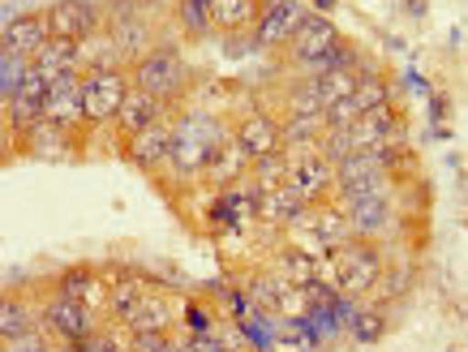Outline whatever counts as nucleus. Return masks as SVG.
<instances>
[{"mask_svg": "<svg viewBox=\"0 0 468 352\" xmlns=\"http://www.w3.org/2000/svg\"><path fill=\"white\" fill-rule=\"evenodd\" d=\"M232 142V129L211 112H185L172 121V155L168 168L181 176V181H194V176H207V164L211 155Z\"/></svg>", "mask_w": 468, "mask_h": 352, "instance_id": "nucleus-1", "label": "nucleus"}, {"mask_svg": "<svg viewBox=\"0 0 468 352\" xmlns=\"http://www.w3.org/2000/svg\"><path fill=\"white\" fill-rule=\"evenodd\" d=\"M331 267H335V288H340L344 296L374 293L387 271L378 245H374V240H361V237H353L348 245H340V250H331Z\"/></svg>", "mask_w": 468, "mask_h": 352, "instance_id": "nucleus-2", "label": "nucleus"}, {"mask_svg": "<svg viewBox=\"0 0 468 352\" xmlns=\"http://www.w3.org/2000/svg\"><path fill=\"white\" fill-rule=\"evenodd\" d=\"M129 78H133V86H143V91L159 95L164 103H172L185 91V82H189V69H185L181 52L172 43H159V48H151L146 57H138L129 65Z\"/></svg>", "mask_w": 468, "mask_h": 352, "instance_id": "nucleus-3", "label": "nucleus"}, {"mask_svg": "<svg viewBox=\"0 0 468 352\" xmlns=\"http://www.w3.org/2000/svg\"><path fill=\"white\" fill-rule=\"evenodd\" d=\"M129 91H133L129 69H86V78H82L86 125H116Z\"/></svg>", "mask_w": 468, "mask_h": 352, "instance_id": "nucleus-4", "label": "nucleus"}, {"mask_svg": "<svg viewBox=\"0 0 468 352\" xmlns=\"http://www.w3.org/2000/svg\"><path fill=\"white\" fill-rule=\"evenodd\" d=\"M48 27H52V39H73V43H86L103 35L108 22H103V9L95 0H52L48 9Z\"/></svg>", "mask_w": 468, "mask_h": 352, "instance_id": "nucleus-5", "label": "nucleus"}, {"mask_svg": "<svg viewBox=\"0 0 468 352\" xmlns=\"http://www.w3.org/2000/svg\"><path fill=\"white\" fill-rule=\"evenodd\" d=\"M335 207H344L348 224H353V237L361 240H378L396 228V202L391 194H353V197H331Z\"/></svg>", "mask_w": 468, "mask_h": 352, "instance_id": "nucleus-6", "label": "nucleus"}, {"mask_svg": "<svg viewBox=\"0 0 468 352\" xmlns=\"http://www.w3.org/2000/svg\"><path fill=\"white\" fill-rule=\"evenodd\" d=\"M39 323L52 331V336L65 344V348H73V344H82L90 331H100L95 326V305H86V301H73V296H52L48 305H43Z\"/></svg>", "mask_w": 468, "mask_h": 352, "instance_id": "nucleus-7", "label": "nucleus"}, {"mask_svg": "<svg viewBox=\"0 0 468 352\" xmlns=\"http://www.w3.org/2000/svg\"><path fill=\"white\" fill-rule=\"evenodd\" d=\"M340 48V30L331 27V17H318L310 14L305 17V27L297 30V39L288 43V52H292V65H301L305 73H318L326 65V57Z\"/></svg>", "mask_w": 468, "mask_h": 352, "instance_id": "nucleus-8", "label": "nucleus"}, {"mask_svg": "<svg viewBox=\"0 0 468 352\" xmlns=\"http://www.w3.org/2000/svg\"><path fill=\"white\" fill-rule=\"evenodd\" d=\"M305 17L310 14L301 0H267L254 27V48H288L297 39V30L305 27Z\"/></svg>", "mask_w": 468, "mask_h": 352, "instance_id": "nucleus-9", "label": "nucleus"}, {"mask_svg": "<svg viewBox=\"0 0 468 352\" xmlns=\"http://www.w3.org/2000/svg\"><path fill=\"white\" fill-rule=\"evenodd\" d=\"M288 185L297 189L310 207L318 202H331L335 197V164L323 155V151H305V155H292V168H288Z\"/></svg>", "mask_w": 468, "mask_h": 352, "instance_id": "nucleus-10", "label": "nucleus"}, {"mask_svg": "<svg viewBox=\"0 0 468 352\" xmlns=\"http://www.w3.org/2000/svg\"><path fill=\"white\" fill-rule=\"evenodd\" d=\"M82 78L86 73H65L57 82H48V103H43V121L60 129H82L86 125V103H82Z\"/></svg>", "mask_w": 468, "mask_h": 352, "instance_id": "nucleus-11", "label": "nucleus"}, {"mask_svg": "<svg viewBox=\"0 0 468 352\" xmlns=\"http://www.w3.org/2000/svg\"><path fill=\"white\" fill-rule=\"evenodd\" d=\"M232 142L241 146L250 159H262V155H275V151H284V125L267 112H245L237 125H232Z\"/></svg>", "mask_w": 468, "mask_h": 352, "instance_id": "nucleus-12", "label": "nucleus"}, {"mask_svg": "<svg viewBox=\"0 0 468 352\" xmlns=\"http://www.w3.org/2000/svg\"><path fill=\"white\" fill-rule=\"evenodd\" d=\"M168 155H172V121H159V125L125 138V159L133 168L159 172V168H168Z\"/></svg>", "mask_w": 468, "mask_h": 352, "instance_id": "nucleus-13", "label": "nucleus"}, {"mask_svg": "<svg viewBox=\"0 0 468 352\" xmlns=\"http://www.w3.org/2000/svg\"><path fill=\"white\" fill-rule=\"evenodd\" d=\"M159 121H168V103H164L159 95H151V91H143V86H133L129 99L121 103L116 133H121V138H133V133H143V129L159 125Z\"/></svg>", "mask_w": 468, "mask_h": 352, "instance_id": "nucleus-14", "label": "nucleus"}, {"mask_svg": "<svg viewBox=\"0 0 468 352\" xmlns=\"http://www.w3.org/2000/svg\"><path fill=\"white\" fill-rule=\"evenodd\" d=\"M292 228H310L318 240H326V250H340V245L353 240V224H348L344 207H335V202H318V207H310Z\"/></svg>", "mask_w": 468, "mask_h": 352, "instance_id": "nucleus-15", "label": "nucleus"}, {"mask_svg": "<svg viewBox=\"0 0 468 352\" xmlns=\"http://www.w3.org/2000/svg\"><path fill=\"white\" fill-rule=\"evenodd\" d=\"M305 211H310V202H305V197H301L288 181L258 194V219H262V224H271V228H292Z\"/></svg>", "mask_w": 468, "mask_h": 352, "instance_id": "nucleus-16", "label": "nucleus"}, {"mask_svg": "<svg viewBox=\"0 0 468 352\" xmlns=\"http://www.w3.org/2000/svg\"><path fill=\"white\" fill-rule=\"evenodd\" d=\"M30 69L43 73L48 82H57V78H65V73H86L82 65V43H73V39H48L30 57Z\"/></svg>", "mask_w": 468, "mask_h": 352, "instance_id": "nucleus-17", "label": "nucleus"}, {"mask_svg": "<svg viewBox=\"0 0 468 352\" xmlns=\"http://www.w3.org/2000/svg\"><path fill=\"white\" fill-rule=\"evenodd\" d=\"M52 39V27H48V14H17L14 22H5V48L9 52H22V57H35L43 43Z\"/></svg>", "mask_w": 468, "mask_h": 352, "instance_id": "nucleus-18", "label": "nucleus"}, {"mask_svg": "<svg viewBox=\"0 0 468 352\" xmlns=\"http://www.w3.org/2000/svg\"><path fill=\"white\" fill-rule=\"evenodd\" d=\"M323 271H326V258L305 254V250H297L292 240H288L284 250L275 254V275H284V280L297 283V288H310V283H318V280H323Z\"/></svg>", "mask_w": 468, "mask_h": 352, "instance_id": "nucleus-19", "label": "nucleus"}, {"mask_svg": "<svg viewBox=\"0 0 468 352\" xmlns=\"http://www.w3.org/2000/svg\"><path fill=\"white\" fill-rule=\"evenodd\" d=\"M262 5L267 0H211V27L224 30V35L254 30L258 17H262Z\"/></svg>", "mask_w": 468, "mask_h": 352, "instance_id": "nucleus-20", "label": "nucleus"}, {"mask_svg": "<svg viewBox=\"0 0 468 352\" xmlns=\"http://www.w3.org/2000/svg\"><path fill=\"white\" fill-rule=\"evenodd\" d=\"M245 176H250V155H245L237 142H224L211 155V164H207V181L219 185V189H232V185H241Z\"/></svg>", "mask_w": 468, "mask_h": 352, "instance_id": "nucleus-21", "label": "nucleus"}, {"mask_svg": "<svg viewBox=\"0 0 468 352\" xmlns=\"http://www.w3.org/2000/svg\"><path fill=\"white\" fill-rule=\"evenodd\" d=\"M366 69V65H361ZM361 69H326V73H310L314 95L323 99V108H335L344 99L356 95V82H361Z\"/></svg>", "mask_w": 468, "mask_h": 352, "instance_id": "nucleus-22", "label": "nucleus"}, {"mask_svg": "<svg viewBox=\"0 0 468 352\" xmlns=\"http://www.w3.org/2000/svg\"><path fill=\"white\" fill-rule=\"evenodd\" d=\"M143 296H146V283L143 280H133V275H121V280L108 283V314H112L116 323L125 326L133 314H138V305H143Z\"/></svg>", "mask_w": 468, "mask_h": 352, "instance_id": "nucleus-23", "label": "nucleus"}, {"mask_svg": "<svg viewBox=\"0 0 468 352\" xmlns=\"http://www.w3.org/2000/svg\"><path fill=\"white\" fill-rule=\"evenodd\" d=\"M172 326V310H168V301L155 293H146L143 296V305H138V314L125 323L129 336H151V331H168Z\"/></svg>", "mask_w": 468, "mask_h": 352, "instance_id": "nucleus-24", "label": "nucleus"}, {"mask_svg": "<svg viewBox=\"0 0 468 352\" xmlns=\"http://www.w3.org/2000/svg\"><path fill=\"white\" fill-rule=\"evenodd\" d=\"M22 142H27L30 155H65V146H69V129L52 125V121H39V125H30L27 133H22Z\"/></svg>", "mask_w": 468, "mask_h": 352, "instance_id": "nucleus-25", "label": "nucleus"}, {"mask_svg": "<svg viewBox=\"0 0 468 352\" xmlns=\"http://www.w3.org/2000/svg\"><path fill=\"white\" fill-rule=\"evenodd\" d=\"M57 293H60V296H73V301H86V305H95V301H100V275H95L90 267H69V271H60Z\"/></svg>", "mask_w": 468, "mask_h": 352, "instance_id": "nucleus-26", "label": "nucleus"}, {"mask_svg": "<svg viewBox=\"0 0 468 352\" xmlns=\"http://www.w3.org/2000/svg\"><path fill=\"white\" fill-rule=\"evenodd\" d=\"M27 78H30V57L0 48V95H5V103H14Z\"/></svg>", "mask_w": 468, "mask_h": 352, "instance_id": "nucleus-27", "label": "nucleus"}, {"mask_svg": "<svg viewBox=\"0 0 468 352\" xmlns=\"http://www.w3.org/2000/svg\"><path fill=\"white\" fill-rule=\"evenodd\" d=\"M176 27L189 39H207L211 35V0H176Z\"/></svg>", "mask_w": 468, "mask_h": 352, "instance_id": "nucleus-28", "label": "nucleus"}, {"mask_svg": "<svg viewBox=\"0 0 468 352\" xmlns=\"http://www.w3.org/2000/svg\"><path fill=\"white\" fill-rule=\"evenodd\" d=\"M288 168H292V155H288V151H275V155L250 159V181H254L258 189H275V185L288 181Z\"/></svg>", "mask_w": 468, "mask_h": 352, "instance_id": "nucleus-29", "label": "nucleus"}, {"mask_svg": "<svg viewBox=\"0 0 468 352\" xmlns=\"http://www.w3.org/2000/svg\"><path fill=\"white\" fill-rule=\"evenodd\" d=\"M356 108L361 112H374V108H383V103H391V82H387L383 73L374 69V65H366L361 69V82H356Z\"/></svg>", "mask_w": 468, "mask_h": 352, "instance_id": "nucleus-30", "label": "nucleus"}, {"mask_svg": "<svg viewBox=\"0 0 468 352\" xmlns=\"http://www.w3.org/2000/svg\"><path fill=\"white\" fill-rule=\"evenodd\" d=\"M27 331H35L30 310L22 305V301H14V296H5V305H0V339L9 344V339H22Z\"/></svg>", "mask_w": 468, "mask_h": 352, "instance_id": "nucleus-31", "label": "nucleus"}, {"mask_svg": "<svg viewBox=\"0 0 468 352\" xmlns=\"http://www.w3.org/2000/svg\"><path fill=\"white\" fill-rule=\"evenodd\" d=\"M348 336L356 339V344H378V339L387 336V314L374 310V305H366V310L353 318V326H348Z\"/></svg>", "mask_w": 468, "mask_h": 352, "instance_id": "nucleus-32", "label": "nucleus"}, {"mask_svg": "<svg viewBox=\"0 0 468 352\" xmlns=\"http://www.w3.org/2000/svg\"><path fill=\"white\" fill-rule=\"evenodd\" d=\"M185 326H189V336H211V314L194 301V305H185Z\"/></svg>", "mask_w": 468, "mask_h": 352, "instance_id": "nucleus-33", "label": "nucleus"}, {"mask_svg": "<svg viewBox=\"0 0 468 352\" xmlns=\"http://www.w3.org/2000/svg\"><path fill=\"white\" fill-rule=\"evenodd\" d=\"M409 267H399V271H383V280H378V288L374 293H383V296H396V293H404L409 288Z\"/></svg>", "mask_w": 468, "mask_h": 352, "instance_id": "nucleus-34", "label": "nucleus"}, {"mask_svg": "<svg viewBox=\"0 0 468 352\" xmlns=\"http://www.w3.org/2000/svg\"><path fill=\"white\" fill-rule=\"evenodd\" d=\"M133 352H172L168 331H151V336H133Z\"/></svg>", "mask_w": 468, "mask_h": 352, "instance_id": "nucleus-35", "label": "nucleus"}, {"mask_svg": "<svg viewBox=\"0 0 468 352\" xmlns=\"http://www.w3.org/2000/svg\"><path fill=\"white\" fill-rule=\"evenodd\" d=\"M194 339V352H237L232 344H224V339H215V336H189Z\"/></svg>", "mask_w": 468, "mask_h": 352, "instance_id": "nucleus-36", "label": "nucleus"}]
</instances>
